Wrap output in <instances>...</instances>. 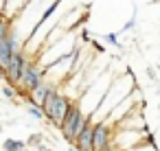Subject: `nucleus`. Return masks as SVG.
<instances>
[{
    "label": "nucleus",
    "mask_w": 160,
    "mask_h": 151,
    "mask_svg": "<svg viewBox=\"0 0 160 151\" xmlns=\"http://www.w3.org/2000/svg\"><path fill=\"white\" fill-rule=\"evenodd\" d=\"M68 105H70V101H68V99H66L62 92H57V90L53 88L40 107H42L44 116H46L51 123H55V125L59 127V125H62V120H64V116H66V110H68Z\"/></svg>",
    "instance_id": "1"
},
{
    "label": "nucleus",
    "mask_w": 160,
    "mask_h": 151,
    "mask_svg": "<svg viewBox=\"0 0 160 151\" xmlns=\"http://www.w3.org/2000/svg\"><path fill=\"white\" fill-rule=\"evenodd\" d=\"M86 116H83V112L77 107V105H68V110H66V116H64V120H62V131H64V136H66V140H70V142H75V138H77V134L83 129V125H86Z\"/></svg>",
    "instance_id": "2"
},
{
    "label": "nucleus",
    "mask_w": 160,
    "mask_h": 151,
    "mask_svg": "<svg viewBox=\"0 0 160 151\" xmlns=\"http://www.w3.org/2000/svg\"><path fill=\"white\" fill-rule=\"evenodd\" d=\"M44 81V68L40 66V64H35V61H27L24 64V70H22V75H20V79H18V88L24 92V94H29L35 85H40Z\"/></svg>",
    "instance_id": "3"
},
{
    "label": "nucleus",
    "mask_w": 160,
    "mask_h": 151,
    "mask_svg": "<svg viewBox=\"0 0 160 151\" xmlns=\"http://www.w3.org/2000/svg\"><path fill=\"white\" fill-rule=\"evenodd\" d=\"M29 59L24 57V51H18V53H13L11 55V59H9V64H7V68H5V79L11 83V85H16L18 83V79H20V75H22V70H24V64H27Z\"/></svg>",
    "instance_id": "4"
},
{
    "label": "nucleus",
    "mask_w": 160,
    "mask_h": 151,
    "mask_svg": "<svg viewBox=\"0 0 160 151\" xmlns=\"http://www.w3.org/2000/svg\"><path fill=\"white\" fill-rule=\"evenodd\" d=\"M108 144H110V127L105 123L94 125V131H92V151H103V149H108Z\"/></svg>",
    "instance_id": "5"
},
{
    "label": "nucleus",
    "mask_w": 160,
    "mask_h": 151,
    "mask_svg": "<svg viewBox=\"0 0 160 151\" xmlns=\"http://www.w3.org/2000/svg\"><path fill=\"white\" fill-rule=\"evenodd\" d=\"M92 131H94V125L90 120H86L83 129L77 134L75 142H77V149L79 151H92Z\"/></svg>",
    "instance_id": "6"
},
{
    "label": "nucleus",
    "mask_w": 160,
    "mask_h": 151,
    "mask_svg": "<svg viewBox=\"0 0 160 151\" xmlns=\"http://www.w3.org/2000/svg\"><path fill=\"white\" fill-rule=\"evenodd\" d=\"M53 90V85L51 83H46V81H42L40 85H35L31 92H29V99H31V103L33 105H42L44 103V99L48 96V92Z\"/></svg>",
    "instance_id": "7"
},
{
    "label": "nucleus",
    "mask_w": 160,
    "mask_h": 151,
    "mask_svg": "<svg viewBox=\"0 0 160 151\" xmlns=\"http://www.w3.org/2000/svg\"><path fill=\"white\" fill-rule=\"evenodd\" d=\"M2 147H5V151H22L24 149V142L22 140H16V138H7Z\"/></svg>",
    "instance_id": "8"
},
{
    "label": "nucleus",
    "mask_w": 160,
    "mask_h": 151,
    "mask_svg": "<svg viewBox=\"0 0 160 151\" xmlns=\"http://www.w3.org/2000/svg\"><path fill=\"white\" fill-rule=\"evenodd\" d=\"M11 33V22L7 18H0V37H7Z\"/></svg>",
    "instance_id": "9"
},
{
    "label": "nucleus",
    "mask_w": 160,
    "mask_h": 151,
    "mask_svg": "<svg viewBox=\"0 0 160 151\" xmlns=\"http://www.w3.org/2000/svg\"><path fill=\"white\" fill-rule=\"evenodd\" d=\"M29 114H31L33 118H42V116H44L42 107H40V105H33V103H31V107H29Z\"/></svg>",
    "instance_id": "10"
},
{
    "label": "nucleus",
    "mask_w": 160,
    "mask_h": 151,
    "mask_svg": "<svg viewBox=\"0 0 160 151\" xmlns=\"http://www.w3.org/2000/svg\"><path fill=\"white\" fill-rule=\"evenodd\" d=\"M2 92H5V96H9V99H13V96H16L13 85H5V90H2Z\"/></svg>",
    "instance_id": "11"
},
{
    "label": "nucleus",
    "mask_w": 160,
    "mask_h": 151,
    "mask_svg": "<svg viewBox=\"0 0 160 151\" xmlns=\"http://www.w3.org/2000/svg\"><path fill=\"white\" fill-rule=\"evenodd\" d=\"M2 79H5V68L0 66V81H2Z\"/></svg>",
    "instance_id": "12"
},
{
    "label": "nucleus",
    "mask_w": 160,
    "mask_h": 151,
    "mask_svg": "<svg viewBox=\"0 0 160 151\" xmlns=\"http://www.w3.org/2000/svg\"><path fill=\"white\" fill-rule=\"evenodd\" d=\"M68 151H79V149H77V147H70V149H68Z\"/></svg>",
    "instance_id": "13"
},
{
    "label": "nucleus",
    "mask_w": 160,
    "mask_h": 151,
    "mask_svg": "<svg viewBox=\"0 0 160 151\" xmlns=\"http://www.w3.org/2000/svg\"><path fill=\"white\" fill-rule=\"evenodd\" d=\"M22 151H27V149H22Z\"/></svg>",
    "instance_id": "14"
}]
</instances>
